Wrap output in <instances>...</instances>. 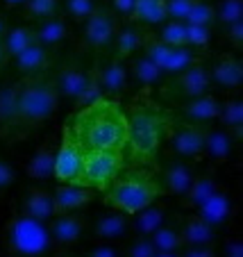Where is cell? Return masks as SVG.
Listing matches in <instances>:
<instances>
[{
  "label": "cell",
  "instance_id": "1",
  "mask_svg": "<svg viewBox=\"0 0 243 257\" xmlns=\"http://www.w3.org/2000/svg\"><path fill=\"white\" fill-rule=\"evenodd\" d=\"M125 116H127L125 160H130L132 164L150 166L157 160L159 148L164 146L173 116L166 109H161L148 96V91H141V96L132 100Z\"/></svg>",
  "mask_w": 243,
  "mask_h": 257
},
{
  "label": "cell",
  "instance_id": "2",
  "mask_svg": "<svg viewBox=\"0 0 243 257\" xmlns=\"http://www.w3.org/2000/svg\"><path fill=\"white\" fill-rule=\"evenodd\" d=\"M82 151H105L125 148L127 116L114 98L102 96L100 100L80 107L68 121Z\"/></svg>",
  "mask_w": 243,
  "mask_h": 257
},
{
  "label": "cell",
  "instance_id": "3",
  "mask_svg": "<svg viewBox=\"0 0 243 257\" xmlns=\"http://www.w3.org/2000/svg\"><path fill=\"white\" fill-rule=\"evenodd\" d=\"M37 73L25 75L21 82H16V109H19V123H16V139L34 132L46 121L57 114L59 109V93L55 89L53 75Z\"/></svg>",
  "mask_w": 243,
  "mask_h": 257
},
{
  "label": "cell",
  "instance_id": "4",
  "mask_svg": "<svg viewBox=\"0 0 243 257\" xmlns=\"http://www.w3.org/2000/svg\"><path fill=\"white\" fill-rule=\"evenodd\" d=\"M164 196V189L159 185L157 173L148 169H123L116 178L109 182V187L102 191V200L109 209L132 216L134 212L143 209L146 205L155 203Z\"/></svg>",
  "mask_w": 243,
  "mask_h": 257
},
{
  "label": "cell",
  "instance_id": "5",
  "mask_svg": "<svg viewBox=\"0 0 243 257\" xmlns=\"http://www.w3.org/2000/svg\"><path fill=\"white\" fill-rule=\"evenodd\" d=\"M0 241L5 257H48L55 252L48 223L25 216L23 212L12 214L5 221Z\"/></svg>",
  "mask_w": 243,
  "mask_h": 257
},
{
  "label": "cell",
  "instance_id": "6",
  "mask_svg": "<svg viewBox=\"0 0 243 257\" xmlns=\"http://www.w3.org/2000/svg\"><path fill=\"white\" fill-rule=\"evenodd\" d=\"M125 148H105V151H84L82 173L78 185L93 191H105L114 178L125 169Z\"/></svg>",
  "mask_w": 243,
  "mask_h": 257
},
{
  "label": "cell",
  "instance_id": "7",
  "mask_svg": "<svg viewBox=\"0 0 243 257\" xmlns=\"http://www.w3.org/2000/svg\"><path fill=\"white\" fill-rule=\"evenodd\" d=\"M209 84H211L209 68L198 59L195 64L186 66L184 71L173 73V75L161 84L159 96L164 98V100H170V102H184V100H191V98H195V96L207 93L209 91Z\"/></svg>",
  "mask_w": 243,
  "mask_h": 257
},
{
  "label": "cell",
  "instance_id": "8",
  "mask_svg": "<svg viewBox=\"0 0 243 257\" xmlns=\"http://www.w3.org/2000/svg\"><path fill=\"white\" fill-rule=\"evenodd\" d=\"M204 132H207V125L173 118L166 135V144L180 160L198 162L204 157Z\"/></svg>",
  "mask_w": 243,
  "mask_h": 257
},
{
  "label": "cell",
  "instance_id": "9",
  "mask_svg": "<svg viewBox=\"0 0 243 257\" xmlns=\"http://www.w3.org/2000/svg\"><path fill=\"white\" fill-rule=\"evenodd\" d=\"M141 53L146 55L164 75L180 73V71H184L186 66H191V64H195L200 59L191 46H166V44H161L152 32L146 39V44H143Z\"/></svg>",
  "mask_w": 243,
  "mask_h": 257
},
{
  "label": "cell",
  "instance_id": "10",
  "mask_svg": "<svg viewBox=\"0 0 243 257\" xmlns=\"http://www.w3.org/2000/svg\"><path fill=\"white\" fill-rule=\"evenodd\" d=\"M82 162H84V151L80 148L73 130L66 123L62 130V139H59L57 151H55L53 178L57 182H73V185H78L80 173H82Z\"/></svg>",
  "mask_w": 243,
  "mask_h": 257
},
{
  "label": "cell",
  "instance_id": "11",
  "mask_svg": "<svg viewBox=\"0 0 243 257\" xmlns=\"http://www.w3.org/2000/svg\"><path fill=\"white\" fill-rule=\"evenodd\" d=\"M118 30V16L112 12V7L98 5L89 19H84V30H82V41L80 44L87 50H98L107 48L114 41V34Z\"/></svg>",
  "mask_w": 243,
  "mask_h": 257
},
{
  "label": "cell",
  "instance_id": "12",
  "mask_svg": "<svg viewBox=\"0 0 243 257\" xmlns=\"http://www.w3.org/2000/svg\"><path fill=\"white\" fill-rule=\"evenodd\" d=\"M46 223H48L50 241H53L55 252H62L73 248L82 239L84 230H87V216L82 212H68V214H57Z\"/></svg>",
  "mask_w": 243,
  "mask_h": 257
},
{
  "label": "cell",
  "instance_id": "13",
  "mask_svg": "<svg viewBox=\"0 0 243 257\" xmlns=\"http://www.w3.org/2000/svg\"><path fill=\"white\" fill-rule=\"evenodd\" d=\"M130 234V216L118 209L102 212L93 218L91 225V239L96 243H114L121 241Z\"/></svg>",
  "mask_w": 243,
  "mask_h": 257
},
{
  "label": "cell",
  "instance_id": "14",
  "mask_svg": "<svg viewBox=\"0 0 243 257\" xmlns=\"http://www.w3.org/2000/svg\"><path fill=\"white\" fill-rule=\"evenodd\" d=\"M157 178H159V185L164 189V196H177V198H182L186 194V189L191 187V182H193L195 169L191 166V162L177 157V160H170L157 173Z\"/></svg>",
  "mask_w": 243,
  "mask_h": 257
},
{
  "label": "cell",
  "instance_id": "15",
  "mask_svg": "<svg viewBox=\"0 0 243 257\" xmlns=\"http://www.w3.org/2000/svg\"><path fill=\"white\" fill-rule=\"evenodd\" d=\"M50 194H53V209L55 216H57V214H68V212H82L87 205H91V200L96 198L98 191L82 185H73V182H62Z\"/></svg>",
  "mask_w": 243,
  "mask_h": 257
},
{
  "label": "cell",
  "instance_id": "16",
  "mask_svg": "<svg viewBox=\"0 0 243 257\" xmlns=\"http://www.w3.org/2000/svg\"><path fill=\"white\" fill-rule=\"evenodd\" d=\"M87 75H89V68H84L78 59H68L59 66V71L53 75L55 80V89L59 93V100H71L75 102V98L80 96L82 91L84 82H87Z\"/></svg>",
  "mask_w": 243,
  "mask_h": 257
},
{
  "label": "cell",
  "instance_id": "17",
  "mask_svg": "<svg viewBox=\"0 0 243 257\" xmlns=\"http://www.w3.org/2000/svg\"><path fill=\"white\" fill-rule=\"evenodd\" d=\"M96 64H98V82H100L102 96H109V98L121 96L127 89V78H130L125 59L112 55L109 59L96 62Z\"/></svg>",
  "mask_w": 243,
  "mask_h": 257
},
{
  "label": "cell",
  "instance_id": "18",
  "mask_svg": "<svg viewBox=\"0 0 243 257\" xmlns=\"http://www.w3.org/2000/svg\"><path fill=\"white\" fill-rule=\"evenodd\" d=\"M195 214L202 218L204 223H209L214 230H218L223 225H227L229 218L234 216V200L229 196V191L220 187L216 194H211L209 198L195 209Z\"/></svg>",
  "mask_w": 243,
  "mask_h": 257
},
{
  "label": "cell",
  "instance_id": "19",
  "mask_svg": "<svg viewBox=\"0 0 243 257\" xmlns=\"http://www.w3.org/2000/svg\"><path fill=\"white\" fill-rule=\"evenodd\" d=\"M150 37V30L141 23H125L114 34V55L121 59H130L132 55L141 53L146 39Z\"/></svg>",
  "mask_w": 243,
  "mask_h": 257
},
{
  "label": "cell",
  "instance_id": "20",
  "mask_svg": "<svg viewBox=\"0 0 243 257\" xmlns=\"http://www.w3.org/2000/svg\"><path fill=\"white\" fill-rule=\"evenodd\" d=\"M218 107H220L218 98L207 91L202 96H195L191 100L180 102V118L182 121L198 123V125H209L218 116Z\"/></svg>",
  "mask_w": 243,
  "mask_h": 257
},
{
  "label": "cell",
  "instance_id": "21",
  "mask_svg": "<svg viewBox=\"0 0 243 257\" xmlns=\"http://www.w3.org/2000/svg\"><path fill=\"white\" fill-rule=\"evenodd\" d=\"M209 78L211 82H216L218 87L227 89V91H236L243 84V66L241 59L236 55H223L218 57L209 68Z\"/></svg>",
  "mask_w": 243,
  "mask_h": 257
},
{
  "label": "cell",
  "instance_id": "22",
  "mask_svg": "<svg viewBox=\"0 0 243 257\" xmlns=\"http://www.w3.org/2000/svg\"><path fill=\"white\" fill-rule=\"evenodd\" d=\"M19 212H23L25 216L37 218V221H50L55 216L53 209V194L44 187H30L21 196V207Z\"/></svg>",
  "mask_w": 243,
  "mask_h": 257
},
{
  "label": "cell",
  "instance_id": "23",
  "mask_svg": "<svg viewBox=\"0 0 243 257\" xmlns=\"http://www.w3.org/2000/svg\"><path fill=\"white\" fill-rule=\"evenodd\" d=\"M182 232V241L184 246H207V243H216V230L209 223H204L195 212L186 214V216L177 218Z\"/></svg>",
  "mask_w": 243,
  "mask_h": 257
},
{
  "label": "cell",
  "instance_id": "24",
  "mask_svg": "<svg viewBox=\"0 0 243 257\" xmlns=\"http://www.w3.org/2000/svg\"><path fill=\"white\" fill-rule=\"evenodd\" d=\"M53 50L46 48L41 44H32L25 50H21L19 55H14L16 68H19L23 75H37V73H46L53 66Z\"/></svg>",
  "mask_w": 243,
  "mask_h": 257
},
{
  "label": "cell",
  "instance_id": "25",
  "mask_svg": "<svg viewBox=\"0 0 243 257\" xmlns=\"http://www.w3.org/2000/svg\"><path fill=\"white\" fill-rule=\"evenodd\" d=\"M168 214H166V205L161 203H150L143 209L134 212L130 216V234H136V237H150L161 223H164Z\"/></svg>",
  "mask_w": 243,
  "mask_h": 257
},
{
  "label": "cell",
  "instance_id": "26",
  "mask_svg": "<svg viewBox=\"0 0 243 257\" xmlns=\"http://www.w3.org/2000/svg\"><path fill=\"white\" fill-rule=\"evenodd\" d=\"M55 144L50 139L41 141L37 146V151L32 153V157L28 160V166H25V173H28L30 180L34 182H44V180L53 178V169H55Z\"/></svg>",
  "mask_w": 243,
  "mask_h": 257
},
{
  "label": "cell",
  "instance_id": "27",
  "mask_svg": "<svg viewBox=\"0 0 243 257\" xmlns=\"http://www.w3.org/2000/svg\"><path fill=\"white\" fill-rule=\"evenodd\" d=\"M234 146H236V141L227 130L207 125V132H204V157L207 160L223 164V162H227L232 157Z\"/></svg>",
  "mask_w": 243,
  "mask_h": 257
},
{
  "label": "cell",
  "instance_id": "28",
  "mask_svg": "<svg viewBox=\"0 0 243 257\" xmlns=\"http://www.w3.org/2000/svg\"><path fill=\"white\" fill-rule=\"evenodd\" d=\"M16 123H19V109H16V82L0 87V137L16 139Z\"/></svg>",
  "mask_w": 243,
  "mask_h": 257
},
{
  "label": "cell",
  "instance_id": "29",
  "mask_svg": "<svg viewBox=\"0 0 243 257\" xmlns=\"http://www.w3.org/2000/svg\"><path fill=\"white\" fill-rule=\"evenodd\" d=\"M68 23L64 21V16H50V19H44L39 23H34V37H37V44L46 46V48L55 50L57 46H62L64 41L68 39Z\"/></svg>",
  "mask_w": 243,
  "mask_h": 257
},
{
  "label": "cell",
  "instance_id": "30",
  "mask_svg": "<svg viewBox=\"0 0 243 257\" xmlns=\"http://www.w3.org/2000/svg\"><path fill=\"white\" fill-rule=\"evenodd\" d=\"M218 189H220V182L214 178V175H209V173L198 175V173H195L191 187L186 189V194L182 196V205H184L186 209H191V212H195V209H198L204 200L209 198L211 194H216Z\"/></svg>",
  "mask_w": 243,
  "mask_h": 257
},
{
  "label": "cell",
  "instance_id": "31",
  "mask_svg": "<svg viewBox=\"0 0 243 257\" xmlns=\"http://www.w3.org/2000/svg\"><path fill=\"white\" fill-rule=\"evenodd\" d=\"M216 121L220 123L223 130H227L234 137V141H241V127H243V102L238 96L227 98L225 102H220L218 116Z\"/></svg>",
  "mask_w": 243,
  "mask_h": 257
},
{
  "label": "cell",
  "instance_id": "32",
  "mask_svg": "<svg viewBox=\"0 0 243 257\" xmlns=\"http://www.w3.org/2000/svg\"><path fill=\"white\" fill-rule=\"evenodd\" d=\"M130 21H136L146 28H155V25L164 23L166 0H134V12H132Z\"/></svg>",
  "mask_w": 243,
  "mask_h": 257
},
{
  "label": "cell",
  "instance_id": "33",
  "mask_svg": "<svg viewBox=\"0 0 243 257\" xmlns=\"http://www.w3.org/2000/svg\"><path fill=\"white\" fill-rule=\"evenodd\" d=\"M127 73H130L132 78L141 84L143 89L152 87V84H157L161 78H164V73H161L159 68H157L155 64H152L143 53L136 55V57H132L130 66H127Z\"/></svg>",
  "mask_w": 243,
  "mask_h": 257
},
{
  "label": "cell",
  "instance_id": "34",
  "mask_svg": "<svg viewBox=\"0 0 243 257\" xmlns=\"http://www.w3.org/2000/svg\"><path fill=\"white\" fill-rule=\"evenodd\" d=\"M32 44H37L34 25H16V28L7 30L5 37H3V46H5L7 57H14V55H19L21 50H25Z\"/></svg>",
  "mask_w": 243,
  "mask_h": 257
},
{
  "label": "cell",
  "instance_id": "35",
  "mask_svg": "<svg viewBox=\"0 0 243 257\" xmlns=\"http://www.w3.org/2000/svg\"><path fill=\"white\" fill-rule=\"evenodd\" d=\"M150 241H152V246H155L157 250H180V248L184 246L177 221L170 223L168 218H166L164 223H161L159 228L150 234Z\"/></svg>",
  "mask_w": 243,
  "mask_h": 257
},
{
  "label": "cell",
  "instance_id": "36",
  "mask_svg": "<svg viewBox=\"0 0 243 257\" xmlns=\"http://www.w3.org/2000/svg\"><path fill=\"white\" fill-rule=\"evenodd\" d=\"M155 37L166 46H186V23L175 19H166L164 23H159V32Z\"/></svg>",
  "mask_w": 243,
  "mask_h": 257
},
{
  "label": "cell",
  "instance_id": "37",
  "mask_svg": "<svg viewBox=\"0 0 243 257\" xmlns=\"http://www.w3.org/2000/svg\"><path fill=\"white\" fill-rule=\"evenodd\" d=\"M21 10H23L25 19L39 23V21L59 14V0H25Z\"/></svg>",
  "mask_w": 243,
  "mask_h": 257
},
{
  "label": "cell",
  "instance_id": "38",
  "mask_svg": "<svg viewBox=\"0 0 243 257\" xmlns=\"http://www.w3.org/2000/svg\"><path fill=\"white\" fill-rule=\"evenodd\" d=\"M102 98V89H100V82H98V64H93L91 68H89V75H87V82H84L82 91H80V96L75 98V109H80V107H87L91 105V102L100 100Z\"/></svg>",
  "mask_w": 243,
  "mask_h": 257
},
{
  "label": "cell",
  "instance_id": "39",
  "mask_svg": "<svg viewBox=\"0 0 243 257\" xmlns=\"http://www.w3.org/2000/svg\"><path fill=\"white\" fill-rule=\"evenodd\" d=\"M214 16H216V23L225 25L234 23V21H241L243 19V3L241 0H220L218 5L214 7Z\"/></svg>",
  "mask_w": 243,
  "mask_h": 257
},
{
  "label": "cell",
  "instance_id": "40",
  "mask_svg": "<svg viewBox=\"0 0 243 257\" xmlns=\"http://www.w3.org/2000/svg\"><path fill=\"white\" fill-rule=\"evenodd\" d=\"M184 23H191V25H207V28H211V25L216 23L214 7H211L209 3H204V0H195Z\"/></svg>",
  "mask_w": 243,
  "mask_h": 257
},
{
  "label": "cell",
  "instance_id": "41",
  "mask_svg": "<svg viewBox=\"0 0 243 257\" xmlns=\"http://www.w3.org/2000/svg\"><path fill=\"white\" fill-rule=\"evenodd\" d=\"M123 257H155L157 248L152 246L150 237H136L132 234V239L127 241L125 248H121Z\"/></svg>",
  "mask_w": 243,
  "mask_h": 257
},
{
  "label": "cell",
  "instance_id": "42",
  "mask_svg": "<svg viewBox=\"0 0 243 257\" xmlns=\"http://www.w3.org/2000/svg\"><path fill=\"white\" fill-rule=\"evenodd\" d=\"M98 7L96 0H64V10H66V16L75 21H84L93 14V10Z\"/></svg>",
  "mask_w": 243,
  "mask_h": 257
},
{
  "label": "cell",
  "instance_id": "43",
  "mask_svg": "<svg viewBox=\"0 0 243 257\" xmlns=\"http://www.w3.org/2000/svg\"><path fill=\"white\" fill-rule=\"evenodd\" d=\"M211 39V28L207 25H191L186 23V46L191 48H204Z\"/></svg>",
  "mask_w": 243,
  "mask_h": 257
},
{
  "label": "cell",
  "instance_id": "44",
  "mask_svg": "<svg viewBox=\"0 0 243 257\" xmlns=\"http://www.w3.org/2000/svg\"><path fill=\"white\" fill-rule=\"evenodd\" d=\"M195 0H166V19L186 21Z\"/></svg>",
  "mask_w": 243,
  "mask_h": 257
},
{
  "label": "cell",
  "instance_id": "45",
  "mask_svg": "<svg viewBox=\"0 0 243 257\" xmlns=\"http://www.w3.org/2000/svg\"><path fill=\"white\" fill-rule=\"evenodd\" d=\"M16 182V171L12 166L10 160L0 155V196H5L10 191V187Z\"/></svg>",
  "mask_w": 243,
  "mask_h": 257
},
{
  "label": "cell",
  "instance_id": "46",
  "mask_svg": "<svg viewBox=\"0 0 243 257\" xmlns=\"http://www.w3.org/2000/svg\"><path fill=\"white\" fill-rule=\"evenodd\" d=\"M223 30H225V39H227L236 50H241L243 48V19L225 25Z\"/></svg>",
  "mask_w": 243,
  "mask_h": 257
},
{
  "label": "cell",
  "instance_id": "47",
  "mask_svg": "<svg viewBox=\"0 0 243 257\" xmlns=\"http://www.w3.org/2000/svg\"><path fill=\"white\" fill-rule=\"evenodd\" d=\"M180 257H218V250H216L214 243H207V246H182Z\"/></svg>",
  "mask_w": 243,
  "mask_h": 257
},
{
  "label": "cell",
  "instance_id": "48",
  "mask_svg": "<svg viewBox=\"0 0 243 257\" xmlns=\"http://www.w3.org/2000/svg\"><path fill=\"white\" fill-rule=\"evenodd\" d=\"M82 257H123L121 248L114 243H96L93 248H89Z\"/></svg>",
  "mask_w": 243,
  "mask_h": 257
},
{
  "label": "cell",
  "instance_id": "49",
  "mask_svg": "<svg viewBox=\"0 0 243 257\" xmlns=\"http://www.w3.org/2000/svg\"><path fill=\"white\" fill-rule=\"evenodd\" d=\"M220 257H243V241L238 234H229V237L225 239Z\"/></svg>",
  "mask_w": 243,
  "mask_h": 257
},
{
  "label": "cell",
  "instance_id": "50",
  "mask_svg": "<svg viewBox=\"0 0 243 257\" xmlns=\"http://www.w3.org/2000/svg\"><path fill=\"white\" fill-rule=\"evenodd\" d=\"M112 12L116 16H123V19L130 21L132 12H134V0H112Z\"/></svg>",
  "mask_w": 243,
  "mask_h": 257
},
{
  "label": "cell",
  "instance_id": "51",
  "mask_svg": "<svg viewBox=\"0 0 243 257\" xmlns=\"http://www.w3.org/2000/svg\"><path fill=\"white\" fill-rule=\"evenodd\" d=\"M155 257H180V250H157Z\"/></svg>",
  "mask_w": 243,
  "mask_h": 257
},
{
  "label": "cell",
  "instance_id": "52",
  "mask_svg": "<svg viewBox=\"0 0 243 257\" xmlns=\"http://www.w3.org/2000/svg\"><path fill=\"white\" fill-rule=\"evenodd\" d=\"M5 7H10V10H14V7H21L25 3V0H0Z\"/></svg>",
  "mask_w": 243,
  "mask_h": 257
},
{
  "label": "cell",
  "instance_id": "53",
  "mask_svg": "<svg viewBox=\"0 0 243 257\" xmlns=\"http://www.w3.org/2000/svg\"><path fill=\"white\" fill-rule=\"evenodd\" d=\"M7 64V53H5V46H3V39H0V68Z\"/></svg>",
  "mask_w": 243,
  "mask_h": 257
},
{
  "label": "cell",
  "instance_id": "54",
  "mask_svg": "<svg viewBox=\"0 0 243 257\" xmlns=\"http://www.w3.org/2000/svg\"><path fill=\"white\" fill-rule=\"evenodd\" d=\"M7 30H10V28H7V21H5V16L0 14V39L5 37V32H7Z\"/></svg>",
  "mask_w": 243,
  "mask_h": 257
},
{
  "label": "cell",
  "instance_id": "55",
  "mask_svg": "<svg viewBox=\"0 0 243 257\" xmlns=\"http://www.w3.org/2000/svg\"><path fill=\"white\" fill-rule=\"evenodd\" d=\"M55 257H66V255H55Z\"/></svg>",
  "mask_w": 243,
  "mask_h": 257
}]
</instances>
